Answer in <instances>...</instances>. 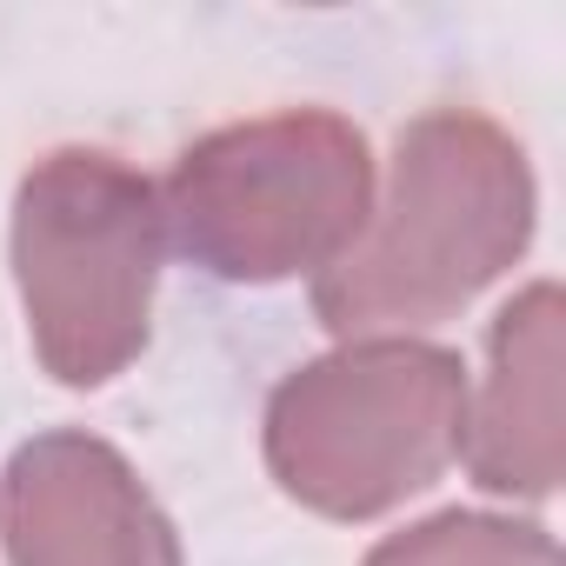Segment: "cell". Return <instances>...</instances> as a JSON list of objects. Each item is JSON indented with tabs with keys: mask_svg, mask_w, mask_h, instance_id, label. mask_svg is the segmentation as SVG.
<instances>
[{
	"mask_svg": "<svg viewBox=\"0 0 566 566\" xmlns=\"http://www.w3.org/2000/svg\"><path fill=\"white\" fill-rule=\"evenodd\" d=\"M160 253V187L127 160L101 147H61L21 180L14 280L28 340L61 387H101L147 347Z\"/></svg>",
	"mask_w": 566,
	"mask_h": 566,
	"instance_id": "cell-2",
	"label": "cell"
},
{
	"mask_svg": "<svg viewBox=\"0 0 566 566\" xmlns=\"http://www.w3.org/2000/svg\"><path fill=\"white\" fill-rule=\"evenodd\" d=\"M14 566H180V539L140 473L94 433H41L0 473Z\"/></svg>",
	"mask_w": 566,
	"mask_h": 566,
	"instance_id": "cell-5",
	"label": "cell"
},
{
	"mask_svg": "<svg viewBox=\"0 0 566 566\" xmlns=\"http://www.w3.org/2000/svg\"><path fill=\"white\" fill-rule=\"evenodd\" d=\"M533 233V174L486 114L440 107L400 134L387 207L314 280V314L347 340H380L460 314Z\"/></svg>",
	"mask_w": 566,
	"mask_h": 566,
	"instance_id": "cell-1",
	"label": "cell"
},
{
	"mask_svg": "<svg viewBox=\"0 0 566 566\" xmlns=\"http://www.w3.org/2000/svg\"><path fill=\"white\" fill-rule=\"evenodd\" d=\"M367 566H559V546L533 520H493V513H433L407 533H387Z\"/></svg>",
	"mask_w": 566,
	"mask_h": 566,
	"instance_id": "cell-7",
	"label": "cell"
},
{
	"mask_svg": "<svg viewBox=\"0 0 566 566\" xmlns=\"http://www.w3.org/2000/svg\"><path fill=\"white\" fill-rule=\"evenodd\" d=\"M167 240L220 280L327 273L374 213V154L340 114H266L180 154Z\"/></svg>",
	"mask_w": 566,
	"mask_h": 566,
	"instance_id": "cell-4",
	"label": "cell"
},
{
	"mask_svg": "<svg viewBox=\"0 0 566 566\" xmlns=\"http://www.w3.org/2000/svg\"><path fill=\"white\" fill-rule=\"evenodd\" d=\"M467 367L447 347L380 334L301 367L266 400V467L327 520H374L460 460Z\"/></svg>",
	"mask_w": 566,
	"mask_h": 566,
	"instance_id": "cell-3",
	"label": "cell"
},
{
	"mask_svg": "<svg viewBox=\"0 0 566 566\" xmlns=\"http://www.w3.org/2000/svg\"><path fill=\"white\" fill-rule=\"evenodd\" d=\"M460 460L486 493L546 500L566 467L559 433V287L533 280L486 334V387L460 433Z\"/></svg>",
	"mask_w": 566,
	"mask_h": 566,
	"instance_id": "cell-6",
	"label": "cell"
}]
</instances>
